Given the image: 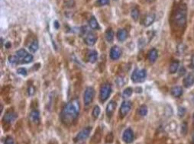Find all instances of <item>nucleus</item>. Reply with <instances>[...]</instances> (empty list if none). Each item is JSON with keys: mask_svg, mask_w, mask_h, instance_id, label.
Here are the masks:
<instances>
[{"mask_svg": "<svg viewBox=\"0 0 194 144\" xmlns=\"http://www.w3.org/2000/svg\"><path fill=\"white\" fill-rule=\"evenodd\" d=\"M80 110L78 99H73L65 104L61 114V119L65 125L70 126L77 119Z\"/></svg>", "mask_w": 194, "mask_h": 144, "instance_id": "nucleus-1", "label": "nucleus"}, {"mask_svg": "<svg viewBox=\"0 0 194 144\" xmlns=\"http://www.w3.org/2000/svg\"><path fill=\"white\" fill-rule=\"evenodd\" d=\"M187 19V7L186 4L181 3L177 6L171 17L172 25L178 29L183 30L186 25Z\"/></svg>", "mask_w": 194, "mask_h": 144, "instance_id": "nucleus-2", "label": "nucleus"}, {"mask_svg": "<svg viewBox=\"0 0 194 144\" xmlns=\"http://www.w3.org/2000/svg\"><path fill=\"white\" fill-rule=\"evenodd\" d=\"M111 92H112V86H111V85L109 82H106V83H104L103 85H102L100 90H99V99H100V101L105 102L110 96Z\"/></svg>", "mask_w": 194, "mask_h": 144, "instance_id": "nucleus-3", "label": "nucleus"}, {"mask_svg": "<svg viewBox=\"0 0 194 144\" xmlns=\"http://www.w3.org/2000/svg\"><path fill=\"white\" fill-rule=\"evenodd\" d=\"M147 73L145 69H135L132 75V80L135 83L144 82L146 79Z\"/></svg>", "mask_w": 194, "mask_h": 144, "instance_id": "nucleus-4", "label": "nucleus"}, {"mask_svg": "<svg viewBox=\"0 0 194 144\" xmlns=\"http://www.w3.org/2000/svg\"><path fill=\"white\" fill-rule=\"evenodd\" d=\"M94 95H95V90L93 87H87L86 88L85 92H84V101L85 105H89L90 103H92L93 100L94 98Z\"/></svg>", "mask_w": 194, "mask_h": 144, "instance_id": "nucleus-5", "label": "nucleus"}, {"mask_svg": "<svg viewBox=\"0 0 194 144\" xmlns=\"http://www.w3.org/2000/svg\"><path fill=\"white\" fill-rule=\"evenodd\" d=\"M91 130H92V128L91 127H86V128H84L81 131H79L77 135L74 138V141L75 142H78V141L86 140L88 136H90Z\"/></svg>", "mask_w": 194, "mask_h": 144, "instance_id": "nucleus-6", "label": "nucleus"}, {"mask_svg": "<svg viewBox=\"0 0 194 144\" xmlns=\"http://www.w3.org/2000/svg\"><path fill=\"white\" fill-rule=\"evenodd\" d=\"M132 108V102L129 101H125L122 104L120 111H119V115L121 118H124L126 115L129 113Z\"/></svg>", "mask_w": 194, "mask_h": 144, "instance_id": "nucleus-7", "label": "nucleus"}, {"mask_svg": "<svg viewBox=\"0 0 194 144\" xmlns=\"http://www.w3.org/2000/svg\"><path fill=\"white\" fill-rule=\"evenodd\" d=\"M134 139H135V135H134V133L132 129L128 128V129L125 130L123 134H122V140L124 142L127 144L132 143L134 141Z\"/></svg>", "mask_w": 194, "mask_h": 144, "instance_id": "nucleus-8", "label": "nucleus"}, {"mask_svg": "<svg viewBox=\"0 0 194 144\" xmlns=\"http://www.w3.org/2000/svg\"><path fill=\"white\" fill-rule=\"evenodd\" d=\"M116 101L114 100L110 101L108 104H107L106 107V115L108 118H111L112 116L114 114V111H115V108H116Z\"/></svg>", "mask_w": 194, "mask_h": 144, "instance_id": "nucleus-9", "label": "nucleus"}, {"mask_svg": "<svg viewBox=\"0 0 194 144\" xmlns=\"http://www.w3.org/2000/svg\"><path fill=\"white\" fill-rule=\"evenodd\" d=\"M122 55L121 49L118 46H114L110 50V58L113 60H117L120 58Z\"/></svg>", "mask_w": 194, "mask_h": 144, "instance_id": "nucleus-10", "label": "nucleus"}, {"mask_svg": "<svg viewBox=\"0 0 194 144\" xmlns=\"http://www.w3.org/2000/svg\"><path fill=\"white\" fill-rule=\"evenodd\" d=\"M17 117H18V115L14 111H8L5 115L3 121H4L5 123H8V124H11L13 121H15L16 120Z\"/></svg>", "mask_w": 194, "mask_h": 144, "instance_id": "nucleus-11", "label": "nucleus"}, {"mask_svg": "<svg viewBox=\"0 0 194 144\" xmlns=\"http://www.w3.org/2000/svg\"><path fill=\"white\" fill-rule=\"evenodd\" d=\"M155 20V15L154 13H150L145 15L143 20H142V25H144V27H149L150 25L154 23Z\"/></svg>", "mask_w": 194, "mask_h": 144, "instance_id": "nucleus-12", "label": "nucleus"}, {"mask_svg": "<svg viewBox=\"0 0 194 144\" xmlns=\"http://www.w3.org/2000/svg\"><path fill=\"white\" fill-rule=\"evenodd\" d=\"M96 40H97V37L94 33H88L84 39L86 44L90 47L93 46L94 44H96Z\"/></svg>", "mask_w": 194, "mask_h": 144, "instance_id": "nucleus-13", "label": "nucleus"}, {"mask_svg": "<svg viewBox=\"0 0 194 144\" xmlns=\"http://www.w3.org/2000/svg\"><path fill=\"white\" fill-rule=\"evenodd\" d=\"M194 84V73H189L184 79V86L186 88H190Z\"/></svg>", "mask_w": 194, "mask_h": 144, "instance_id": "nucleus-14", "label": "nucleus"}, {"mask_svg": "<svg viewBox=\"0 0 194 144\" xmlns=\"http://www.w3.org/2000/svg\"><path fill=\"white\" fill-rule=\"evenodd\" d=\"M157 56H158V53H157V50L155 48H153V49L150 50L149 52L148 53V60L150 61V63H155V61L157 59Z\"/></svg>", "mask_w": 194, "mask_h": 144, "instance_id": "nucleus-15", "label": "nucleus"}, {"mask_svg": "<svg viewBox=\"0 0 194 144\" xmlns=\"http://www.w3.org/2000/svg\"><path fill=\"white\" fill-rule=\"evenodd\" d=\"M101 138H102V130H100V128H99L96 130L93 136L92 140H91V143L93 144H98L100 142Z\"/></svg>", "mask_w": 194, "mask_h": 144, "instance_id": "nucleus-16", "label": "nucleus"}, {"mask_svg": "<svg viewBox=\"0 0 194 144\" xmlns=\"http://www.w3.org/2000/svg\"><path fill=\"white\" fill-rule=\"evenodd\" d=\"M98 59V53L96 50H90L87 55L88 61L91 63H96Z\"/></svg>", "mask_w": 194, "mask_h": 144, "instance_id": "nucleus-17", "label": "nucleus"}, {"mask_svg": "<svg viewBox=\"0 0 194 144\" xmlns=\"http://www.w3.org/2000/svg\"><path fill=\"white\" fill-rule=\"evenodd\" d=\"M128 37V33L127 31L125 29H119L117 32V39L119 40V41H124V40H126V38Z\"/></svg>", "mask_w": 194, "mask_h": 144, "instance_id": "nucleus-18", "label": "nucleus"}, {"mask_svg": "<svg viewBox=\"0 0 194 144\" xmlns=\"http://www.w3.org/2000/svg\"><path fill=\"white\" fill-rule=\"evenodd\" d=\"M30 118L35 123H38L40 121V113L37 110H33L30 114Z\"/></svg>", "mask_w": 194, "mask_h": 144, "instance_id": "nucleus-19", "label": "nucleus"}, {"mask_svg": "<svg viewBox=\"0 0 194 144\" xmlns=\"http://www.w3.org/2000/svg\"><path fill=\"white\" fill-rule=\"evenodd\" d=\"M171 93L173 97L178 98V97H180V96L183 94V89H182L181 87H180V86H175V87H173V88H171Z\"/></svg>", "mask_w": 194, "mask_h": 144, "instance_id": "nucleus-20", "label": "nucleus"}, {"mask_svg": "<svg viewBox=\"0 0 194 144\" xmlns=\"http://www.w3.org/2000/svg\"><path fill=\"white\" fill-rule=\"evenodd\" d=\"M179 62L177 60H173L172 63H171L169 67V72L171 74H173L175 73L178 70V68H179Z\"/></svg>", "mask_w": 194, "mask_h": 144, "instance_id": "nucleus-21", "label": "nucleus"}, {"mask_svg": "<svg viewBox=\"0 0 194 144\" xmlns=\"http://www.w3.org/2000/svg\"><path fill=\"white\" fill-rule=\"evenodd\" d=\"M89 25L93 30H97L99 28V25L98 21H97L95 17H91L90 18V21H89Z\"/></svg>", "mask_w": 194, "mask_h": 144, "instance_id": "nucleus-22", "label": "nucleus"}, {"mask_svg": "<svg viewBox=\"0 0 194 144\" xmlns=\"http://www.w3.org/2000/svg\"><path fill=\"white\" fill-rule=\"evenodd\" d=\"M105 37H106V39L108 42L109 43H112L113 41V39H114V32L112 30V28H108L105 34Z\"/></svg>", "mask_w": 194, "mask_h": 144, "instance_id": "nucleus-23", "label": "nucleus"}, {"mask_svg": "<svg viewBox=\"0 0 194 144\" xmlns=\"http://www.w3.org/2000/svg\"><path fill=\"white\" fill-rule=\"evenodd\" d=\"M38 49V41L37 39H34L29 45V50L31 52L35 53Z\"/></svg>", "mask_w": 194, "mask_h": 144, "instance_id": "nucleus-24", "label": "nucleus"}, {"mask_svg": "<svg viewBox=\"0 0 194 144\" xmlns=\"http://www.w3.org/2000/svg\"><path fill=\"white\" fill-rule=\"evenodd\" d=\"M28 54V52L25 50V49H21V50H18L16 52V56L19 57V60L21 59V61H22V60H23Z\"/></svg>", "mask_w": 194, "mask_h": 144, "instance_id": "nucleus-25", "label": "nucleus"}, {"mask_svg": "<svg viewBox=\"0 0 194 144\" xmlns=\"http://www.w3.org/2000/svg\"><path fill=\"white\" fill-rule=\"evenodd\" d=\"M139 15H140V12H139V10H138V8H132V12H131V15H132V18L133 20H135V21H137V20L138 19V18H139Z\"/></svg>", "mask_w": 194, "mask_h": 144, "instance_id": "nucleus-26", "label": "nucleus"}, {"mask_svg": "<svg viewBox=\"0 0 194 144\" xmlns=\"http://www.w3.org/2000/svg\"><path fill=\"white\" fill-rule=\"evenodd\" d=\"M147 114H148V107L145 104H142L139 108V115L142 117H144L146 116Z\"/></svg>", "mask_w": 194, "mask_h": 144, "instance_id": "nucleus-27", "label": "nucleus"}, {"mask_svg": "<svg viewBox=\"0 0 194 144\" xmlns=\"http://www.w3.org/2000/svg\"><path fill=\"white\" fill-rule=\"evenodd\" d=\"M99 115H100V108H99L98 105H96V106L94 107L93 110L92 112L93 117L94 119H96V118H98Z\"/></svg>", "mask_w": 194, "mask_h": 144, "instance_id": "nucleus-28", "label": "nucleus"}, {"mask_svg": "<svg viewBox=\"0 0 194 144\" xmlns=\"http://www.w3.org/2000/svg\"><path fill=\"white\" fill-rule=\"evenodd\" d=\"M132 92H133V89L132 88H125L123 91V93H122V97L125 98H128L130 96L132 95Z\"/></svg>", "mask_w": 194, "mask_h": 144, "instance_id": "nucleus-29", "label": "nucleus"}, {"mask_svg": "<svg viewBox=\"0 0 194 144\" xmlns=\"http://www.w3.org/2000/svg\"><path fill=\"white\" fill-rule=\"evenodd\" d=\"M19 58L15 55V56H10L8 57V61L12 64H18L19 63Z\"/></svg>", "mask_w": 194, "mask_h": 144, "instance_id": "nucleus-30", "label": "nucleus"}, {"mask_svg": "<svg viewBox=\"0 0 194 144\" xmlns=\"http://www.w3.org/2000/svg\"><path fill=\"white\" fill-rule=\"evenodd\" d=\"M114 140V136H113V133H109L106 136V143H112Z\"/></svg>", "mask_w": 194, "mask_h": 144, "instance_id": "nucleus-31", "label": "nucleus"}, {"mask_svg": "<svg viewBox=\"0 0 194 144\" xmlns=\"http://www.w3.org/2000/svg\"><path fill=\"white\" fill-rule=\"evenodd\" d=\"M33 60V56L31 54H28L27 56H25V58L22 60L21 61V63H29L31 62H32Z\"/></svg>", "mask_w": 194, "mask_h": 144, "instance_id": "nucleus-32", "label": "nucleus"}, {"mask_svg": "<svg viewBox=\"0 0 194 144\" xmlns=\"http://www.w3.org/2000/svg\"><path fill=\"white\" fill-rule=\"evenodd\" d=\"M109 4V0H97L96 5L97 6H103Z\"/></svg>", "mask_w": 194, "mask_h": 144, "instance_id": "nucleus-33", "label": "nucleus"}, {"mask_svg": "<svg viewBox=\"0 0 194 144\" xmlns=\"http://www.w3.org/2000/svg\"><path fill=\"white\" fill-rule=\"evenodd\" d=\"M187 123H186V122H184V123H182L181 125V133L184 135H186V133H187Z\"/></svg>", "mask_w": 194, "mask_h": 144, "instance_id": "nucleus-34", "label": "nucleus"}, {"mask_svg": "<svg viewBox=\"0 0 194 144\" xmlns=\"http://www.w3.org/2000/svg\"><path fill=\"white\" fill-rule=\"evenodd\" d=\"M17 73H19V75H23V76L27 75L28 74V72L25 68H19V69H18V70H17Z\"/></svg>", "mask_w": 194, "mask_h": 144, "instance_id": "nucleus-35", "label": "nucleus"}, {"mask_svg": "<svg viewBox=\"0 0 194 144\" xmlns=\"http://www.w3.org/2000/svg\"><path fill=\"white\" fill-rule=\"evenodd\" d=\"M35 87L33 86H30L28 87V95L32 96L35 95Z\"/></svg>", "mask_w": 194, "mask_h": 144, "instance_id": "nucleus-36", "label": "nucleus"}, {"mask_svg": "<svg viewBox=\"0 0 194 144\" xmlns=\"http://www.w3.org/2000/svg\"><path fill=\"white\" fill-rule=\"evenodd\" d=\"M185 113H186V109L184 108H181V107L179 108V109H178V115H179L180 117H183L185 115Z\"/></svg>", "mask_w": 194, "mask_h": 144, "instance_id": "nucleus-37", "label": "nucleus"}, {"mask_svg": "<svg viewBox=\"0 0 194 144\" xmlns=\"http://www.w3.org/2000/svg\"><path fill=\"white\" fill-rule=\"evenodd\" d=\"M5 144H14V140H13L11 136H8V137L6 139Z\"/></svg>", "mask_w": 194, "mask_h": 144, "instance_id": "nucleus-38", "label": "nucleus"}, {"mask_svg": "<svg viewBox=\"0 0 194 144\" xmlns=\"http://www.w3.org/2000/svg\"><path fill=\"white\" fill-rule=\"evenodd\" d=\"M54 26H55V27L56 29H58L59 27H60V24H59L58 21H55V22H54Z\"/></svg>", "mask_w": 194, "mask_h": 144, "instance_id": "nucleus-39", "label": "nucleus"}, {"mask_svg": "<svg viewBox=\"0 0 194 144\" xmlns=\"http://www.w3.org/2000/svg\"><path fill=\"white\" fill-rule=\"evenodd\" d=\"M185 69H184V67H182V69L180 70V75H183L185 73Z\"/></svg>", "mask_w": 194, "mask_h": 144, "instance_id": "nucleus-40", "label": "nucleus"}, {"mask_svg": "<svg viewBox=\"0 0 194 144\" xmlns=\"http://www.w3.org/2000/svg\"><path fill=\"white\" fill-rule=\"evenodd\" d=\"M192 68H194V55L192 56V59H191V64H190Z\"/></svg>", "mask_w": 194, "mask_h": 144, "instance_id": "nucleus-41", "label": "nucleus"}, {"mask_svg": "<svg viewBox=\"0 0 194 144\" xmlns=\"http://www.w3.org/2000/svg\"><path fill=\"white\" fill-rule=\"evenodd\" d=\"M11 46V44L10 43H7L6 44V47L7 48H9V47Z\"/></svg>", "mask_w": 194, "mask_h": 144, "instance_id": "nucleus-42", "label": "nucleus"}, {"mask_svg": "<svg viewBox=\"0 0 194 144\" xmlns=\"http://www.w3.org/2000/svg\"><path fill=\"white\" fill-rule=\"evenodd\" d=\"M191 144H194V134H193V135L192 141H191Z\"/></svg>", "mask_w": 194, "mask_h": 144, "instance_id": "nucleus-43", "label": "nucleus"}, {"mask_svg": "<svg viewBox=\"0 0 194 144\" xmlns=\"http://www.w3.org/2000/svg\"><path fill=\"white\" fill-rule=\"evenodd\" d=\"M2 108H3V107H2V105H1V112L2 111Z\"/></svg>", "mask_w": 194, "mask_h": 144, "instance_id": "nucleus-44", "label": "nucleus"}, {"mask_svg": "<svg viewBox=\"0 0 194 144\" xmlns=\"http://www.w3.org/2000/svg\"><path fill=\"white\" fill-rule=\"evenodd\" d=\"M116 144H119V141H117V142H116Z\"/></svg>", "mask_w": 194, "mask_h": 144, "instance_id": "nucleus-45", "label": "nucleus"}, {"mask_svg": "<svg viewBox=\"0 0 194 144\" xmlns=\"http://www.w3.org/2000/svg\"><path fill=\"white\" fill-rule=\"evenodd\" d=\"M193 121H194V114H193Z\"/></svg>", "mask_w": 194, "mask_h": 144, "instance_id": "nucleus-46", "label": "nucleus"}, {"mask_svg": "<svg viewBox=\"0 0 194 144\" xmlns=\"http://www.w3.org/2000/svg\"><path fill=\"white\" fill-rule=\"evenodd\" d=\"M193 102H194V100H193Z\"/></svg>", "mask_w": 194, "mask_h": 144, "instance_id": "nucleus-47", "label": "nucleus"}]
</instances>
